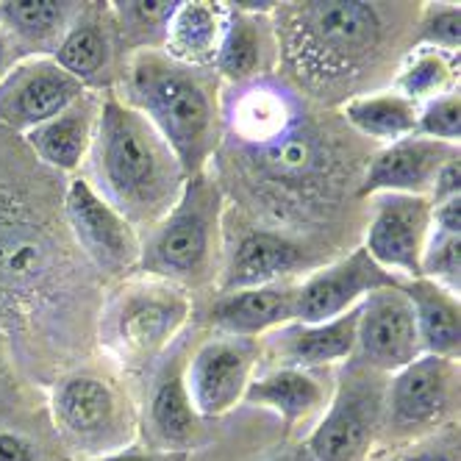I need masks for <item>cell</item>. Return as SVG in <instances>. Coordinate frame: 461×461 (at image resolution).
<instances>
[{"mask_svg": "<svg viewBox=\"0 0 461 461\" xmlns=\"http://www.w3.org/2000/svg\"><path fill=\"white\" fill-rule=\"evenodd\" d=\"M178 9V0H125V4H112V20L117 28L120 50H161L173 14Z\"/></svg>", "mask_w": 461, "mask_h": 461, "instance_id": "cell-31", "label": "cell"}, {"mask_svg": "<svg viewBox=\"0 0 461 461\" xmlns=\"http://www.w3.org/2000/svg\"><path fill=\"white\" fill-rule=\"evenodd\" d=\"M337 131L306 97L273 73L222 95L228 170L242 181L253 214L267 228L298 237L301 225L328 217L356 184L361 164H345ZM217 150V153H220ZM365 173V170H361Z\"/></svg>", "mask_w": 461, "mask_h": 461, "instance_id": "cell-1", "label": "cell"}, {"mask_svg": "<svg viewBox=\"0 0 461 461\" xmlns=\"http://www.w3.org/2000/svg\"><path fill=\"white\" fill-rule=\"evenodd\" d=\"M458 445V425H447L431 437L406 445L375 447L367 461H461Z\"/></svg>", "mask_w": 461, "mask_h": 461, "instance_id": "cell-34", "label": "cell"}, {"mask_svg": "<svg viewBox=\"0 0 461 461\" xmlns=\"http://www.w3.org/2000/svg\"><path fill=\"white\" fill-rule=\"evenodd\" d=\"M225 192L203 170L186 178L178 203L142 234L137 273L176 284L186 292L214 289L222 265Z\"/></svg>", "mask_w": 461, "mask_h": 461, "instance_id": "cell-6", "label": "cell"}, {"mask_svg": "<svg viewBox=\"0 0 461 461\" xmlns=\"http://www.w3.org/2000/svg\"><path fill=\"white\" fill-rule=\"evenodd\" d=\"M14 61H20V53L12 42V37L6 34V28L0 25V78H4L9 73V68Z\"/></svg>", "mask_w": 461, "mask_h": 461, "instance_id": "cell-39", "label": "cell"}, {"mask_svg": "<svg viewBox=\"0 0 461 461\" xmlns=\"http://www.w3.org/2000/svg\"><path fill=\"white\" fill-rule=\"evenodd\" d=\"M117 53L122 50L109 6L84 4V9L68 28V34H64L61 45L56 48L53 59L59 68L68 70L76 81H81L84 89L95 92L109 84V78L114 76Z\"/></svg>", "mask_w": 461, "mask_h": 461, "instance_id": "cell-22", "label": "cell"}, {"mask_svg": "<svg viewBox=\"0 0 461 461\" xmlns=\"http://www.w3.org/2000/svg\"><path fill=\"white\" fill-rule=\"evenodd\" d=\"M422 356L417 320L401 284L373 289L358 303L353 361L381 375H392Z\"/></svg>", "mask_w": 461, "mask_h": 461, "instance_id": "cell-16", "label": "cell"}, {"mask_svg": "<svg viewBox=\"0 0 461 461\" xmlns=\"http://www.w3.org/2000/svg\"><path fill=\"white\" fill-rule=\"evenodd\" d=\"M458 42H461V9L456 4H428L417 14L414 45L458 56Z\"/></svg>", "mask_w": 461, "mask_h": 461, "instance_id": "cell-32", "label": "cell"}, {"mask_svg": "<svg viewBox=\"0 0 461 461\" xmlns=\"http://www.w3.org/2000/svg\"><path fill=\"white\" fill-rule=\"evenodd\" d=\"M392 89L401 92L417 106L431 104L437 97L458 89V56L434 48L414 45L401 59L392 78Z\"/></svg>", "mask_w": 461, "mask_h": 461, "instance_id": "cell-30", "label": "cell"}, {"mask_svg": "<svg viewBox=\"0 0 461 461\" xmlns=\"http://www.w3.org/2000/svg\"><path fill=\"white\" fill-rule=\"evenodd\" d=\"M401 286L409 294L411 309H414L422 353L442 356V358H458V350H461L458 294L434 281H428V278H414Z\"/></svg>", "mask_w": 461, "mask_h": 461, "instance_id": "cell-27", "label": "cell"}, {"mask_svg": "<svg viewBox=\"0 0 461 461\" xmlns=\"http://www.w3.org/2000/svg\"><path fill=\"white\" fill-rule=\"evenodd\" d=\"M189 350L192 337L186 331L153 365L150 384L145 392V406L140 411V425L145 431L148 447L192 453L206 442L203 417L194 411L184 381Z\"/></svg>", "mask_w": 461, "mask_h": 461, "instance_id": "cell-14", "label": "cell"}, {"mask_svg": "<svg viewBox=\"0 0 461 461\" xmlns=\"http://www.w3.org/2000/svg\"><path fill=\"white\" fill-rule=\"evenodd\" d=\"M339 114L358 137L392 145L417 134L420 106L401 92H394L392 86H384L367 95L350 97V101L339 106Z\"/></svg>", "mask_w": 461, "mask_h": 461, "instance_id": "cell-29", "label": "cell"}, {"mask_svg": "<svg viewBox=\"0 0 461 461\" xmlns=\"http://www.w3.org/2000/svg\"><path fill=\"white\" fill-rule=\"evenodd\" d=\"M61 214L73 245L97 276H106L117 284L137 273L142 253L140 230L101 201L84 178H73L64 186Z\"/></svg>", "mask_w": 461, "mask_h": 461, "instance_id": "cell-12", "label": "cell"}, {"mask_svg": "<svg viewBox=\"0 0 461 461\" xmlns=\"http://www.w3.org/2000/svg\"><path fill=\"white\" fill-rule=\"evenodd\" d=\"M117 97L170 145L186 178L209 170L222 148V92L212 68H189L164 50L128 53Z\"/></svg>", "mask_w": 461, "mask_h": 461, "instance_id": "cell-5", "label": "cell"}, {"mask_svg": "<svg viewBox=\"0 0 461 461\" xmlns=\"http://www.w3.org/2000/svg\"><path fill=\"white\" fill-rule=\"evenodd\" d=\"M356 317L358 306L331 322H298L292 320L273 334L261 337V365L258 370L294 367L320 370L339 367L353 358L356 350Z\"/></svg>", "mask_w": 461, "mask_h": 461, "instance_id": "cell-20", "label": "cell"}, {"mask_svg": "<svg viewBox=\"0 0 461 461\" xmlns=\"http://www.w3.org/2000/svg\"><path fill=\"white\" fill-rule=\"evenodd\" d=\"M228 9L225 34L220 42V53L214 59L217 78L228 81L230 86H242L270 76V61L278 56L276 34H273V17L242 14L237 9Z\"/></svg>", "mask_w": 461, "mask_h": 461, "instance_id": "cell-25", "label": "cell"}, {"mask_svg": "<svg viewBox=\"0 0 461 461\" xmlns=\"http://www.w3.org/2000/svg\"><path fill=\"white\" fill-rule=\"evenodd\" d=\"M365 248L394 281L422 278V250L431 234V201L417 194H373Z\"/></svg>", "mask_w": 461, "mask_h": 461, "instance_id": "cell-15", "label": "cell"}, {"mask_svg": "<svg viewBox=\"0 0 461 461\" xmlns=\"http://www.w3.org/2000/svg\"><path fill=\"white\" fill-rule=\"evenodd\" d=\"M458 358L417 356L403 370L386 375L384 417L375 447L406 445L431 437L458 420Z\"/></svg>", "mask_w": 461, "mask_h": 461, "instance_id": "cell-9", "label": "cell"}, {"mask_svg": "<svg viewBox=\"0 0 461 461\" xmlns=\"http://www.w3.org/2000/svg\"><path fill=\"white\" fill-rule=\"evenodd\" d=\"M386 375L345 361L337 367L331 403L303 437L309 461H367L381 437Z\"/></svg>", "mask_w": 461, "mask_h": 461, "instance_id": "cell-10", "label": "cell"}, {"mask_svg": "<svg viewBox=\"0 0 461 461\" xmlns=\"http://www.w3.org/2000/svg\"><path fill=\"white\" fill-rule=\"evenodd\" d=\"M86 270L48 189L0 164V339L23 358L61 356L89 317Z\"/></svg>", "mask_w": 461, "mask_h": 461, "instance_id": "cell-2", "label": "cell"}, {"mask_svg": "<svg viewBox=\"0 0 461 461\" xmlns=\"http://www.w3.org/2000/svg\"><path fill=\"white\" fill-rule=\"evenodd\" d=\"M458 156V145H445L428 137H406L384 145L370 156L358 181V197L373 194H417L428 197L437 173Z\"/></svg>", "mask_w": 461, "mask_h": 461, "instance_id": "cell-21", "label": "cell"}, {"mask_svg": "<svg viewBox=\"0 0 461 461\" xmlns=\"http://www.w3.org/2000/svg\"><path fill=\"white\" fill-rule=\"evenodd\" d=\"M320 267V253L301 237L284 230L240 222L234 230L222 228V265L214 292H237L278 281H298Z\"/></svg>", "mask_w": 461, "mask_h": 461, "instance_id": "cell-11", "label": "cell"}, {"mask_svg": "<svg viewBox=\"0 0 461 461\" xmlns=\"http://www.w3.org/2000/svg\"><path fill=\"white\" fill-rule=\"evenodd\" d=\"M194 314L192 292L134 273L117 281L97 312V339L125 373L153 370L186 331Z\"/></svg>", "mask_w": 461, "mask_h": 461, "instance_id": "cell-7", "label": "cell"}, {"mask_svg": "<svg viewBox=\"0 0 461 461\" xmlns=\"http://www.w3.org/2000/svg\"><path fill=\"white\" fill-rule=\"evenodd\" d=\"M422 278L434 281L458 294L461 286V234H445L434 230L428 234V245L422 250Z\"/></svg>", "mask_w": 461, "mask_h": 461, "instance_id": "cell-33", "label": "cell"}, {"mask_svg": "<svg viewBox=\"0 0 461 461\" xmlns=\"http://www.w3.org/2000/svg\"><path fill=\"white\" fill-rule=\"evenodd\" d=\"M81 176L140 237L158 225L186 184V173L158 131L114 89L101 92L92 148Z\"/></svg>", "mask_w": 461, "mask_h": 461, "instance_id": "cell-4", "label": "cell"}, {"mask_svg": "<svg viewBox=\"0 0 461 461\" xmlns=\"http://www.w3.org/2000/svg\"><path fill=\"white\" fill-rule=\"evenodd\" d=\"M78 461H189V453L178 450H156V447H125L109 456L97 458H78Z\"/></svg>", "mask_w": 461, "mask_h": 461, "instance_id": "cell-37", "label": "cell"}, {"mask_svg": "<svg viewBox=\"0 0 461 461\" xmlns=\"http://www.w3.org/2000/svg\"><path fill=\"white\" fill-rule=\"evenodd\" d=\"M417 134L445 145H458L461 140V97L458 89L447 92L431 104L420 106Z\"/></svg>", "mask_w": 461, "mask_h": 461, "instance_id": "cell-35", "label": "cell"}, {"mask_svg": "<svg viewBox=\"0 0 461 461\" xmlns=\"http://www.w3.org/2000/svg\"><path fill=\"white\" fill-rule=\"evenodd\" d=\"M417 9L409 4L312 0L278 4L273 12L276 50L312 101L342 106L381 89L414 48ZM392 86V81H389Z\"/></svg>", "mask_w": 461, "mask_h": 461, "instance_id": "cell-3", "label": "cell"}, {"mask_svg": "<svg viewBox=\"0 0 461 461\" xmlns=\"http://www.w3.org/2000/svg\"><path fill=\"white\" fill-rule=\"evenodd\" d=\"M261 461H309L303 447H294V450H284L278 456H267V458H261Z\"/></svg>", "mask_w": 461, "mask_h": 461, "instance_id": "cell-40", "label": "cell"}, {"mask_svg": "<svg viewBox=\"0 0 461 461\" xmlns=\"http://www.w3.org/2000/svg\"><path fill=\"white\" fill-rule=\"evenodd\" d=\"M50 417L61 445L76 458H97L131 447L140 409L128 389L106 373L68 370L50 384Z\"/></svg>", "mask_w": 461, "mask_h": 461, "instance_id": "cell-8", "label": "cell"}, {"mask_svg": "<svg viewBox=\"0 0 461 461\" xmlns=\"http://www.w3.org/2000/svg\"><path fill=\"white\" fill-rule=\"evenodd\" d=\"M458 194H461V170H458V156H456L437 173V181L431 186L428 201L442 203V201H447V197H458Z\"/></svg>", "mask_w": 461, "mask_h": 461, "instance_id": "cell-38", "label": "cell"}, {"mask_svg": "<svg viewBox=\"0 0 461 461\" xmlns=\"http://www.w3.org/2000/svg\"><path fill=\"white\" fill-rule=\"evenodd\" d=\"M84 92L89 89L59 68L53 56L20 59L0 78V125L25 137L76 104Z\"/></svg>", "mask_w": 461, "mask_h": 461, "instance_id": "cell-17", "label": "cell"}, {"mask_svg": "<svg viewBox=\"0 0 461 461\" xmlns=\"http://www.w3.org/2000/svg\"><path fill=\"white\" fill-rule=\"evenodd\" d=\"M84 4L59 0H9L0 4V25L12 37L20 59L53 56Z\"/></svg>", "mask_w": 461, "mask_h": 461, "instance_id": "cell-26", "label": "cell"}, {"mask_svg": "<svg viewBox=\"0 0 461 461\" xmlns=\"http://www.w3.org/2000/svg\"><path fill=\"white\" fill-rule=\"evenodd\" d=\"M225 23V4H209V0L178 4L161 50L181 64H189V68H214Z\"/></svg>", "mask_w": 461, "mask_h": 461, "instance_id": "cell-28", "label": "cell"}, {"mask_svg": "<svg viewBox=\"0 0 461 461\" xmlns=\"http://www.w3.org/2000/svg\"><path fill=\"white\" fill-rule=\"evenodd\" d=\"M301 281V278H298ZM298 281H278L267 286H250L237 292H222L212 301L206 317L220 334L261 339L276 328L294 320V292Z\"/></svg>", "mask_w": 461, "mask_h": 461, "instance_id": "cell-23", "label": "cell"}, {"mask_svg": "<svg viewBox=\"0 0 461 461\" xmlns=\"http://www.w3.org/2000/svg\"><path fill=\"white\" fill-rule=\"evenodd\" d=\"M258 365V339L214 331L194 342L184 367V381L194 411L203 420H217L234 411L245 398V389L256 378Z\"/></svg>", "mask_w": 461, "mask_h": 461, "instance_id": "cell-13", "label": "cell"}, {"mask_svg": "<svg viewBox=\"0 0 461 461\" xmlns=\"http://www.w3.org/2000/svg\"><path fill=\"white\" fill-rule=\"evenodd\" d=\"M401 284L384 273L367 256L365 248H356L328 265H320L298 281L294 292V320L298 322H331L353 312L373 289Z\"/></svg>", "mask_w": 461, "mask_h": 461, "instance_id": "cell-18", "label": "cell"}, {"mask_svg": "<svg viewBox=\"0 0 461 461\" xmlns=\"http://www.w3.org/2000/svg\"><path fill=\"white\" fill-rule=\"evenodd\" d=\"M334 384L337 367L258 370L250 386L245 389L242 403L276 414L289 437H306L328 409V403H331Z\"/></svg>", "mask_w": 461, "mask_h": 461, "instance_id": "cell-19", "label": "cell"}, {"mask_svg": "<svg viewBox=\"0 0 461 461\" xmlns=\"http://www.w3.org/2000/svg\"><path fill=\"white\" fill-rule=\"evenodd\" d=\"M97 109H101V92H84L76 104L59 112L53 120L25 134V148L40 158L48 170L76 173L84 167L86 153L92 148Z\"/></svg>", "mask_w": 461, "mask_h": 461, "instance_id": "cell-24", "label": "cell"}, {"mask_svg": "<svg viewBox=\"0 0 461 461\" xmlns=\"http://www.w3.org/2000/svg\"><path fill=\"white\" fill-rule=\"evenodd\" d=\"M0 461H40V447L25 434L0 428Z\"/></svg>", "mask_w": 461, "mask_h": 461, "instance_id": "cell-36", "label": "cell"}]
</instances>
